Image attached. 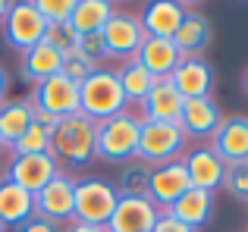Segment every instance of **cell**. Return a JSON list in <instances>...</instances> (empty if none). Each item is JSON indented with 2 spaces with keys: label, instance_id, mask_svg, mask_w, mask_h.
<instances>
[{
  "label": "cell",
  "instance_id": "cell-1",
  "mask_svg": "<svg viewBox=\"0 0 248 232\" xmlns=\"http://www.w3.org/2000/svg\"><path fill=\"white\" fill-rule=\"evenodd\" d=\"M94 135H97V122H91L82 113L57 122L54 138H50V154L63 166V173H66V166L69 170H85V166H91L97 160Z\"/></svg>",
  "mask_w": 248,
  "mask_h": 232
},
{
  "label": "cell",
  "instance_id": "cell-2",
  "mask_svg": "<svg viewBox=\"0 0 248 232\" xmlns=\"http://www.w3.org/2000/svg\"><path fill=\"white\" fill-rule=\"evenodd\" d=\"M139 132H141V116L132 110H123L110 119L97 122V135H94V151L97 160L107 163H132L139 154Z\"/></svg>",
  "mask_w": 248,
  "mask_h": 232
},
{
  "label": "cell",
  "instance_id": "cell-3",
  "mask_svg": "<svg viewBox=\"0 0 248 232\" xmlns=\"http://www.w3.org/2000/svg\"><path fill=\"white\" fill-rule=\"evenodd\" d=\"M123 110H129V104L113 69H97L79 85V113L91 122H104Z\"/></svg>",
  "mask_w": 248,
  "mask_h": 232
},
{
  "label": "cell",
  "instance_id": "cell-4",
  "mask_svg": "<svg viewBox=\"0 0 248 232\" xmlns=\"http://www.w3.org/2000/svg\"><path fill=\"white\" fill-rule=\"evenodd\" d=\"M188 138L182 135V129L176 122H148L141 119L139 132V154L135 160L145 166H160L170 160H182V154L188 151Z\"/></svg>",
  "mask_w": 248,
  "mask_h": 232
},
{
  "label": "cell",
  "instance_id": "cell-5",
  "mask_svg": "<svg viewBox=\"0 0 248 232\" xmlns=\"http://www.w3.org/2000/svg\"><path fill=\"white\" fill-rule=\"evenodd\" d=\"M0 29H3V41L10 44L13 50L29 54L35 44L44 41L47 22H44V16L38 13L35 0H16V3H10L3 22H0Z\"/></svg>",
  "mask_w": 248,
  "mask_h": 232
},
{
  "label": "cell",
  "instance_id": "cell-6",
  "mask_svg": "<svg viewBox=\"0 0 248 232\" xmlns=\"http://www.w3.org/2000/svg\"><path fill=\"white\" fill-rule=\"evenodd\" d=\"M104 38V60H116V63H129L135 60V54L145 44V29H141V19L135 13L116 10L107 19V25L101 29Z\"/></svg>",
  "mask_w": 248,
  "mask_h": 232
},
{
  "label": "cell",
  "instance_id": "cell-7",
  "mask_svg": "<svg viewBox=\"0 0 248 232\" xmlns=\"http://www.w3.org/2000/svg\"><path fill=\"white\" fill-rule=\"evenodd\" d=\"M29 104L35 116H47V119H66V116L79 113V85L66 75H54V79L41 82V85H31Z\"/></svg>",
  "mask_w": 248,
  "mask_h": 232
},
{
  "label": "cell",
  "instance_id": "cell-8",
  "mask_svg": "<svg viewBox=\"0 0 248 232\" xmlns=\"http://www.w3.org/2000/svg\"><path fill=\"white\" fill-rule=\"evenodd\" d=\"M116 201H120V195H116V188L110 182H104L97 176L76 179V220L79 223L107 226Z\"/></svg>",
  "mask_w": 248,
  "mask_h": 232
},
{
  "label": "cell",
  "instance_id": "cell-9",
  "mask_svg": "<svg viewBox=\"0 0 248 232\" xmlns=\"http://www.w3.org/2000/svg\"><path fill=\"white\" fill-rule=\"evenodd\" d=\"M35 217L54 226L76 220V179L69 173H60L35 195Z\"/></svg>",
  "mask_w": 248,
  "mask_h": 232
},
{
  "label": "cell",
  "instance_id": "cell-10",
  "mask_svg": "<svg viewBox=\"0 0 248 232\" xmlns=\"http://www.w3.org/2000/svg\"><path fill=\"white\" fill-rule=\"evenodd\" d=\"M63 173V166L57 163L54 154H35V157H13L3 166V179L16 182L19 188H25L29 195H38L50 179H57Z\"/></svg>",
  "mask_w": 248,
  "mask_h": 232
},
{
  "label": "cell",
  "instance_id": "cell-11",
  "mask_svg": "<svg viewBox=\"0 0 248 232\" xmlns=\"http://www.w3.org/2000/svg\"><path fill=\"white\" fill-rule=\"evenodd\" d=\"M182 166L188 173V182L192 188H201V191H217L223 188V179H226V163L211 151L207 145H198V147H188L182 154Z\"/></svg>",
  "mask_w": 248,
  "mask_h": 232
},
{
  "label": "cell",
  "instance_id": "cell-12",
  "mask_svg": "<svg viewBox=\"0 0 248 232\" xmlns=\"http://www.w3.org/2000/svg\"><path fill=\"white\" fill-rule=\"evenodd\" d=\"M188 188H192V182H188V173L182 166V160L151 166V195H148V201L157 210H170Z\"/></svg>",
  "mask_w": 248,
  "mask_h": 232
},
{
  "label": "cell",
  "instance_id": "cell-13",
  "mask_svg": "<svg viewBox=\"0 0 248 232\" xmlns=\"http://www.w3.org/2000/svg\"><path fill=\"white\" fill-rule=\"evenodd\" d=\"M207 147H211L226 166L245 163L248 160V116H226L217 126V132L211 135Z\"/></svg>",
  "mask_w": 248,
  "mask_h": 232
},
{
  "label": "cell",
  "instance_id": "cell-14",
  "mask_svg": "<svg viewBox=\"0 0 248 232\" xmlns=\"http://www.w3.org/2000/svg\"><path fill=\"white\" fill-rule=\"evenodd\" d=\"M220 122H223V113H220L217 101L214 98H192L182 104V113H179L176 126L192 141H211V135L217 132Z\"/></svg>",
  "mask_w": 248,
  "mask_h": 232
},
{
  "label": "cell",
  "instance_id": "cell-15",
  "mask_svg": "<svg viewBox=\"0 0 248 232\" xmlns=\"http://www.w3.org/2000/svg\"><path fill=\"white\" fill-rule=\"evenodd\" d=\"M160 210L145 198H120L107 220V232H154Z\"/></svg>",
  "mask_w": 248,
  "mask_h": 232
},
{
  "label": "cell",
  "instance_id": "cell-16",
  "mask_svg": "<svg viewBox=\"0 0 248 232\" xmlns=\"http://www.w3.org/2000/svg\"><path fill=\"white\" fill-rule=\"evenodd\" d=\"M170 82H173V88L186 101L211 98V91H214V69H211V63H207L204 57H182V63L173 69Z\"/></svg>",
  "mask_w": 248,
  "mask_h": 232
},
{
  "label": "cell",
  "instance_id": "cell-17",
  "mask_svg": "<svg viewBox=\"0 0 248 232\" xmlns=\"http://www.w3.org/2000/svg\"><path fill=\"white\" fill-rule=\"evenodd\" d=\"M182 104H186V98L173 88V82L157 79L154 88L148 91V98L139 104V116L148 122H179Z\"/></svg>",
  "mask_w": 248,
  "mask_h": 232
},
{
  "label": "cell",
  "instance_id": "cell-18",
  "mask_svg": "<svg viewBox=\"0 0 248 232\" xmlns=\"http://www.w3.org/2000/svg\"><path fill=\"white\" fill-rule=\"evenodd\" d=\"M188 6L179 3V0H154L141 10V29H145L148 38H173L179 31L182 19H186Z\"/></svg>",
  "mask_w": 248,
  "mask_h": 232
},
{
  "label": "cell",
  "instance_id": "cell-19",
  "mask_svg": "<svg viewBox=\"0 0 248 232\" xmlns=\"http://www.w3.org/2000/svg\"><path fill=\"white\" fill-rule=\"evenodd\" d=\"M214 210H217V198H214L211 191L188 188L186 195H182L179 201L173 204V207L164 210V214H170L173 220L186 223L188 229H195V232H198L201 226H207V223L214 220Z\"/></svg>",
  "mask_w": 248,
  "mask_h": 232
},
{
  "label": "cell",
  "instance_id": "cell-20",
  "mask_svg": "<svg viewBox=\"0 0 248 232\" xmlns=\"http://www.w3.org/2000/svg\"><path fill=\"white\" fill-rule=\"evenodd\" d=\"M135 60H139V66L148 69L154 79H170L173 69L182 63V54L176 50L173 38H145V44H141V50L135 54Z\"/></svg>",
  "mask_w": 248,
  "mask_h": 232
},
{
  "label": "cell",
  "instance_id": "cell-21",
  "mask_svg": "<svg viewBox=\"0 0 248 232\" xmlns=\"http://www.w3.org/2000/svg\"><path fill=\"white\" fill-rule=\"evenodd\" d=\"M35 217V195H29L25 188H19L16 182L3 179L0 182V223L6 229L22 226L25 220Z\"/></svg>",
  "mask_w": 248,
  "mask_h": 232
},
{
  "label": "cell",
  "instance_id": "cell-22",
  "mask_svg": "<svg viewBox=\"0 0 248 232\" xmlns=\"http://www.w3.org/2000/svg\"><path fill=\"white\" fill-rule=\"evenodd\" d=\"M31 122H35V110H31L29 98H6L0 104V141L6 151L22 138V132Z\"/></svg>",
  "mask_w": 248,
  "mask_h": 232
},
{
  "label": "cell",
  "instance_id": "cell-23",
  "mask_svg": "<svg viewBox=\"0 0 248 232\" xmlns=\"http://www.w3.org/2000/svg\"><path fill=\"white\" fill-rule=\"evenodd\" d=\"M211 35H214L211 22H207L201 13L188 10L186 19H182V25H179V31L173 35V44L182 57H201L207 50V44H211Z\"/></svg>",
  "mask_w": 248,
  "mask_h": 232
},
{
  "label": "cell",
  "instance_id": "cell-24",
  "mask_svg": "<svg viewBox=\"0 0 248 232\" xmlns=\"http://www.w3.org/2000/svg\"><path fill=\"white\" fill-rule=\"evenodd\" d=\"M63 72V54L54 50L50 44H35L29 54H22V79L31 85H41V82L54 79Z\"/></svg>",
  "mask_w": 248,
  "mask_h": 232
},
{
  "label": "cell",
  "instance_id": "cell-25",
  "mask_svg": "<svg viewBox=\"0 0 248 232\" xmlns=\"http://www.w3.org/2000/svg\"><path fill=\"white\" fill-rule=\"evenodd\" d=\"M116 13V6L110 0H76L69 25H73L79 35H94L107 25V19Z\"/></svg>",
  "mask_w": 248,
  "mask_h": 232
},
{
  "label": "cell",
  "instance_id": "cell-26",
  "mask_svg": "<svg viewBox=\"0 0 248 232\" xmlns=\"http://www.w3.org/2000/svg\"><path fill=\"white\" fill-rule=\"evenodd\" d=\"M57 119H47V116H35L29 129L22 132V138L10 147L13 157H35V154H50V138H54Z\"/></svg>",
  "mask_w": 248,
  "mask_h": 232
},
{
  "label": "cell",
  "instance_id": "cell-27",
  "mask_svg": "<svg viewBox=\"0 0 248 232\" xmlns=\"http://www.w3.org/2000/svg\"><path fill=\"white\" fill-rule=\"evenodd\" d=\"M113 72H116V79H120L123 94H126V104H135V107L148 98V91H151L154 82H157L151 72H148V69L139 66V60L120 63V69H113Z\"/></svg>",
  "mask_w": 248,
  "mask_h": 232
},
{
  "label": "cell",
  "instance_id": "cell-28",
  "mask_svg": "<svg viewBox=\"0 0 248 232\" xmlns=\"http://www.w3.org/2000/svg\"><path fill=\"white\" fill-rule=\"evenodd\" d=\"M113 188L120 198H145L148 201V195H151V166L139 163V160L126 163Z\"/></svg>",
  "mask_w": 248,
  "mask_h": 232
},
{
  "label": "cell",
  "instance_id": "cell-29",
  "mask_svg": "<svg viewBox=\"0 0 248 232\" xmlns=\"http://www.w3.org/2000/svg\"><path fill=\"white\" fill-rule=\"evenodd\" d=\"M97 69H101V66H97L88 54H82L79 47L69 50V54H63V75H66V79H73L76 85H82V82L88 79L91 72H97Z\"/></svg>",
  "mask_w": 248,
  "mask_h": 232
},
{
  "label": "cell",
  "instance_id": "cell-30",
  "mask_svg": "<svg viewBox=\"0 0 248 232\" xmlns=\"http://www.w3.org/2000/svg\"><path fill=\"white\" fill-rule=\"evenodd\" d=\"M44 44H50V47L60 50V54H69V50L79 47V31L69 22H50L47 31H44Z\"/></svg>",
  "mask_w": 248,
  "mask_h": 232
},
{
  "label": "cell",
  "instance_id": "cell-31",
  "mask_svg": "<svg viewBox=\"0 0 248 232\" xmlns=\"http://www.w3.org/2000/svg\"><path fill=\"white\" fill-rule=\"evenodd\" d=\"M223 188L230 191L236 201H245V204H248V160H245V163H232V166H226Z\"/></svg>",
  "mask_w": 248,
  "mask_h": 232
},
{
  "label": "cell",
  "instance_id": "cell-32",
  "mask_svg": "<svg viewBox=\"0 0 248 232\" xmlns=\"http://www.w3.org/2000/svg\"><path fill=\"white\" fill-rule=\"evenodd\" d=\"M38 13L44 16V22H69V16H73V6L76 0H35Z\"/></svg>",
  "mask_w": 248,
  "mask_h": 232
},
{
  "label": "cell",
  "instance_id": "cell-33",
  "mask_svg": "<svg viewBox=\"0 0 248 232\" xmlns=\"http://www.w3.org/2000/svg\"><path fill=\"white\" fill-rule=\"evenodd\" d=\"M79 50L88 54L94 63H101L104 60V38H101V31H94V35H79Z\"/></svg>",
  "mask_w": 248,
  "mask_h": 232
},
{
  "label": "cell",
  "instance_id": "cell-34",
  "mask_svg": "<svg viewBox=\"0 0 248 232\" xmlns=\"http://www.w3.org/2000/svg\"><path fill=\"white\" fill-rule=\"evenodd\" d=\"M154 232H195V229H188L186 223L173 220V217H170V214H164V210H160L157 223H154Z\"/></svg>",
  "mask_w": 248,
  "mask_h": 232
},
{
  "label": "cell",
  "instance_id": "cell-35",
  "mask_svg": "<svg viewBox=\"0 0 248 232\" xmlns=\"http://www.w3.org/2000/svg\"><path fill=\"white\" fill-rule=\"evenodd\" d=\"M16 232H60V226L41 220V217H31V220H25L22 226H16Z\"/></svg>",
  "mask_w": 248,
  "mask_h": 232
},
{
  "label": "cell",
  "instance_id": "cell-36",
  "mask_svg": "<svg viewBox=\"0 0 248 232\" xmlns=\"http://www.w3.org/2000/svg\"><path fill=\"white\" fill-rule=\"evenodd\" d=\"M63 232H107V226H94V223L73 220V223H66V229H63Z\"/></svg>",
  "mask_w": 248,
  "mask_h": 232
},
{
  "label": "cell",
  "instance_id": "cell-37",
  "mask_svg": "<svg viewBox=\"0 0 248 232\" xmlns=\"http://www.w3.org/2000/svg\"><path fill=\"white\" fill-rule=\"evenodd\" d=\"M6 91H10V75H6V69L0 66V104L6 101Z\"/></svg>",
  "mask_w": 248,
  "mask_h": 232
},
{
  "label": "cell",
  "instance_id": "cell-38",
  "mask_svg": "<svg viewBox=\"0 0 248 232\" xmlns=\"http://www.w3.org/2000/svg\"><path fill=\"white\" fill-rule=\"evenodd\" d=\"M6 10H10V3H6V0H0V22H3V16H6Z\"/></svg>",
  "mask_w": 248,
  "mask_h": 232
},
{
  "label": "cell",
  "instance_id": "cell-39",
  "mask_svg": "<svg viewBox=\"0 0 248 232\" xmlns=\"http://www.w3.org/2000/svg\"><path fill=\"white\" fill-rule=\"evenodd\" d=\"M242 82H245V91H248V69H245V79Z\"/></svg>",
  "mask_w": 248,
  "mask_h": 232
},
{
  "label": "cell",
  "instance_id": "cell-40",
  "mask_svg": "<svg viewBox=\"0 0 248 232\" xmlns=\"http://www.w3.org/2000/svg\"><path fill=\"white\" fill-rule=\"evenodd\" d=\"M3 151H6V147H3V141H0V154H3Z\"/></svg>",
  "mask_w": 248,
  "mask_h": 232
},
{
  "label": "cell",
  "instance_id": "cell-41",
  "mask_svg": "<svg viewBox=\"0 0 248 232\" xmlns=\"http://www.w3.org/2000/svg\"><path fill=\"white\" fill-rule=\"evenodd\" d=\"M0 232H6V226H3V223H0Z\"/></svg>",
  "mask_w": 248,
  "mask_h": 232
},
{
  "label": "cell",
  "instance_id": "cell-42",
  "mask_svg": "<svg viewBox=\"0 0 248 232\" xmlns=\"http://www.w3.org/2000/svg\"><path fill=\"white\" fill-rule=\"evenodd\" d=\"M0 182H3V170H0Z\"/></svg>",
  "mask_w": 248,
  "mask_h": 232
}]
</instances>
